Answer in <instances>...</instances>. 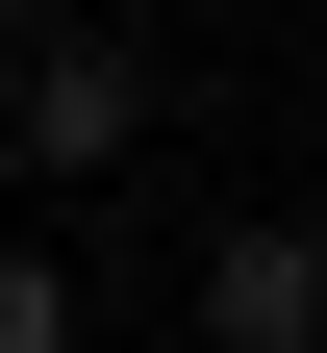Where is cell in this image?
<instances>
[{
  "instance_id": "6da1fadb",
  "label": "cell",
  "mask_w": 327,
  "mask_h": 353,
  "mask_svg": "<svg viewBox=\"0 0 327 353\" xmlns=\"http://www.w3.org/2000/svg\"><path fill=\"white\" fill-rule=\"evenodd\" d=\"M126 152H151V51H126V26H25V51H0V176L76 202V176H126Z\"/></svg>"
},
{
  "instance_id": "7a4b0ae2",
  "label": "cell",
  "mask_w": 327,
  "mask_h": 353,
  "mask_svg": "<svg viewBox=\"0 0 327 353\" xmlns=\"http://www.w3.org/2000/svg\"><path fill=\"white\" fill-rule=\"evenodd\" d=\"M202 353H327V228H202Z\"/></svg>"
},
{
  "instance_id": "3957f363",
  "label": "cell",
  "mask_w": 327,
  "mask_h": 353,
  "mask_svg": "<svg viewBox=\"0 0 327 353\" xmlns=\"http://www.w3.org/2000/svg\"><path fill=\"white\" fill-rule=\"evenodd\" d=\"M76 328H101V303L51 278V228H0V353H76Z\"/></svg>"
}]
</instances>
